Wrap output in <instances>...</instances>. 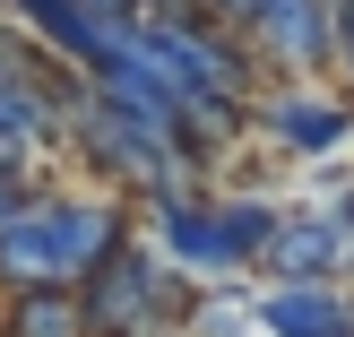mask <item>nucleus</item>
Wrapping results in <instances>:
<instances>
[{"mask_svg": "<svg viewBox=\"0 0 354 337\" xmlns=\"http://www.w3.org/2000/svg\"><path fill=\"white\" fill-rule=\"evenodd\" d=\"M121 242V217L104 199H17L0 225V277L17 294H61L69 277H95Z\"/></svg>", "mask_w": 354, "mask_h": 337, "instance_id": "1", "label": "nucleus"}, {"mask_svg": "<svg viewBox=\"0 0 354 337\" xmlns=\"http://www.w3.org/2000/svg\"><path fill=\"white\" fill-rule=\"evenodd\" d=\"M0 337H86V320H78V303H69V294H17Z\"/></svg>", "mask_w": 354, "mask_h": 337, "instance_id": "9", "label": "nucleus"}, {"mask_svg": "<svg viewBox=\"0 0 354 337\" xmlns=\"http://www.w3.org/2000/svg\"><path fill=\"white\" fill-rule=\"evenodd\" d=\"M259 259H268L286 286H320L328 259H346V217H294V225H277Z\"/></svg>", "mask_w": 354, "mask_h": 337, "instance_id": "6", "label": "nucleus"}, {"mask_svg": "<svg viewBox=\"0 0 354 337\" xmlns=\"http://www.w3.org/2000/svg\"><path fill=\"white\" fill-rule=\"evenodd\" d=\"M268 234L277 217L251 199H165V251L182 268H242L268 251Z\"/></svg>", "mask_w": 354, "mask_h": 337, "instance_id": "2", "label": "nucleus"}, {"mask_svg": "<svg viewBox=\"0 0 354 337\" xmlns=\"http://www.w3.org/2000/svg\"><path fill=\"white\" fill-rule=\"evenodd\" d=\"M268 130L286 138V147H337L354 121H346V104H337V95H286V104L268 113Z\"/></svg>", "mask_w": 354, "mask_h": 337, "instance_id": "8", "label": "nucleus"}, {"mask_svg": "<svg viewBox=\"0 0 354 337\" xmlns=\"http://www.w3.org/2000/svg\"><path fill=\"white\" fill-rule=\"evenodd\" d=\"M346 259H354V217H346Z\"/></svg>", "mask_w": 354, "mask_h": 337, "instance_id": "12", "label": "nucleus"}, {"mask_svg": "<svg viewBox=\"0 0 354 337\" xmlns=\"http://www.w3.org/2000/svg\"><path fill=\"white\" fill-rule=\"evenodd\" d=\"M251 35L277 52V61H320L328 52V35H337V17H328V0H259L251 9Z\"/></svg>", "mask_w": 354, "mask_h": 337, "instance_id": "5", "label": "nucleus"}, {"mask_svg": "<svg viewBox=\"0 0 354 337\" xmlns=\"http://www.w3.org/2000/svg\"><path fill=\"white\" fill-rule=\"evenodd\" d=\"M78 320L104 329V337H147L156 320H165V268H156L147 242H113V251H104V268H95V286H86Z\"/></svg>", "mask_w": 354, "mask_h": 337, "instance_id": "3", "label": "nucleus"}, {"mask_svg": "<svg viewBox=\"0 0 354 337\" xmlns=\"http://www.w3.org/2000/svg\"><path fill=\"white\" fill-rule=\"evenodd\" d=\"M17 9H26L35 26H44L52 44L69 52V61H86L95 78H104V69H121V61H130V44H121V26H104V17L86 9V0H17Z\"/></svg>", "mask_w": 354, "mask_h": 337, "instance_id": "4", "label": "nucleus"}, {"mask_svg": "<svg viewBox=\"0 0 354 337\" xmlns=\"http://www.w3.org/2000/svg\"><path fill=\"white\" fill-rule=\"evenodd\" d=\"M234 320H242V311H225V303H207L199 320H190V337H234Z\"/></svg>", "mask_w": 354, "mask_h": 337, "instance_id": "10", "label": "nucleus"}, {"mask_svg": "<svg viewBox=\"0 0 354 337\" xmlns=\"http://www.w3.org/2000/svg\"><path fill=\"white\" fill-rule=\"evenodd\" d=\"M207 9H216V17H242V26H251V9H259V0H207Z\"/></svg>", "mask_w": 354, "mask_h": 337, "instance_id": "11", "label": "nucleus"}, {"mask_svg": "<svg viewBox=\"0 0 354 337\" xmlns=\"http://www.w3.org/2000/svg\"><path fill=\"white\" fill-rule=\"evenodd\" d=\"M251 320H268L277 337H354L346 294H328V286H268Z\"/></svg>", "mask_w": 354, "mask_h": 337, "instance_id": "7", "label": "nucleus"}]
</instances>
